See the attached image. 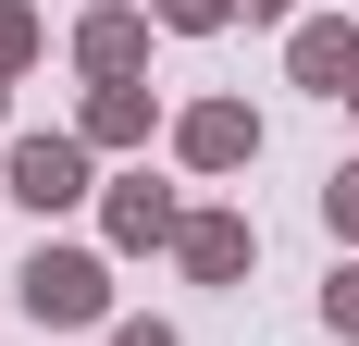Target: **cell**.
<instances>
[{"mask_svg":"<svg viewBox=\"0 0 359 346\" xmlns=\"http://www.w3.org/2000/svg\"><path fill=\"white\" fill-rule=\"evenodd\" d=\"M323 310H334V334H359V260H347V272L323 284Z\"/></svg>","mask_w":359,"mask_h":346,"instance_id":"9","label":"cell"},{"mask_svg":"<svg viewBox=\"0 0 359 346\" xmlns=\"http://www.w3.org/2000/svg\"><path fill=\"white\" fill-rule=\"evenodd\" d=\"M323 210H334V235H359V173H334V198H323Z\"/></svg>","mask_w":359,"mask_h":346,"instance_id":"12","label":"cell"},{"mask_svg":"<svg viewBox=\"0 0 359 346\" xmlns=\"http://www.w3.org/2000/svg\"><path fill=\"white\" fill-rule=\"evenodd\" d=\"M13 198H25V210H74V198H87V148H74V137H25V148H13Z\"/></svg>","mask_w":359,"mask_h":346,"instance_id":"2","label":"cell"},{"mask_svg":"<svg viewBox=\"0 0 359 346\" xmlns=\"http://www.w3.org/2000/svg\"><path fill=\"white\" fill-rule=\"evenodd\" d=\"M25 50H37V25H25V13H13V0H0V74L25 62Z\"/></svg>","mask_w":359,"mask_h":346,"instance_id":"10","label":"cell"},{"mask_svg":"<svg viewBox=\"0 0 359 346\" xmlns=\"http://www.w3.org/2000/svg\"><path fill=\"white\" fill-rule=\"evenodd\" d=\"M174 247H186V272H198V284H236V272H248V223H236V210H198Z\"/></svg>","mask_w":359,"mask_h":346,"instance_id":"5","label":"cell"},{"mask_svg":"<svg viewBox=\"0 0 359 346\" xmlns=\"http://www.w3.org/2000/svg\"><path fill=\"white\" fill-rule=\"evenodd\" d=\"M161 235H186V223H174V198H161L149 173H137V186H111V247H161Z\"/></svg>","mask_w":359,"mask_h":346,"instance_id":"6","label":"cell"},{"mask_svg":"<svg viewBox=\"0 0 359 346\" xmlns=\"http://www.w3.org/2000/svg\"><path fill=\"white\" fill-rule=\"evenodd\" d=\"M236 13H248V25H273V13H285V0H236Z\"/></svg>","mask_w":359,"mask_h":346,"instance_id":"14","label":"cell"},{"mask_svg":"<svg viewBox=\"0 0 359 346\" xmlns=\"http://www.w3.org/2000/svg\"><path fill=\"white\" fill-rule=\"evenodd\" d=\"M297 87L359 99V25H297Z\"/></svg>","mask_w":359,"mask_h":346,"instance_id":"4","label":"cell"},{"mask_svg":"<svg viewBox=\"0 0 359 346\" xmlns=\"http://www.w3.org/2000/svg\"><path fill=\"white\" fill-rule=\"evenodd\" d=\"M236 0H161V25H223Z\"/></svg>","mask_w":359,"mask_h":346,"instance_id":"11","label":"cell"},{"mask_svg":"<svg viewBox=\"0 0 359 346\" xmlns=\"http://www.w3.org/2000/svg\"><path fill=\"white\" fill-rule=\"evenodd\" d=\"M111 346H174V321H124V334H111Z\"/></svg>","mask_w":359,"mask_h":346,"instance_id":"13","label":"cell"},{"mask_svg":"<svg viewBox=\"0 0 359 346\" xmlns=\"http://www.w3.org/2000/svg\"><path fill=\"white\" fill-rule=\"evenodd\" d=\"M74 50H87V74H124V62L149 50V25H137V13H87V37H74Z\"/></svg>","mask_w":359,"mask_h":346,"instance_id":"7","label":"cell"},{"mask_svg":"<svg viewBox=\"0 0 359 346\" xmlns=\"http://www.w3.org/2000/svg\"><path fill=\"white\" fill-rule=\"evenodd\" d=\"M87 137H100V148H137L149 137V87H100V99H87Z\"/></svg>","mask_w":359,"mask_h":346,"instance_id":"8","label":"cell"},{"mask_svg":"<svg viewBox=\"0 0 359 346\" xmlns=\"http://www.w3.org/2000/svg\"><path fill=\"white\" fill-rule=\"evenodd\" d=\"M174 148H186V161H198V173H236V161H248V148H260V124H248V111H236V99H198V111H186V124H174Z\"/></svg>","mask_w":359,"mask_h":346,"instance_id":"3","label":"cell"},{"mask_svg":"<svg viewBox=\"0 0 359 346\" xmlns=\"http://www.w3.org/2000/svg\"><path fill=\"white\" fill-rule=\"evenodd\" d=\"M13 297H25L37 321H100L111 310V272L87 260V247H37L25 272H13Z\"/></svg>","mask_w":359,"mask_h":346,"instance_id":"1","label":"cell"}]
</instances>
